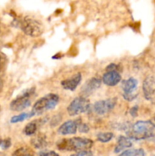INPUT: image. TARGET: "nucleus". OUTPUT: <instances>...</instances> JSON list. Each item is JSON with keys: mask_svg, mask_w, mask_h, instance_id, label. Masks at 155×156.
I'll return each instance as SVG.
<instances>
[{"mask_svg": "<svg viewBox=\"0 0 155 156\" xmlns=\"http://www.w3.org/2000/svg\"><path fill=\"white\" fill-rule=\"evenodd\" d=\"M155 124L150 120H139L127 131L128 136L135 140H146L154 135Z\"/></svg>", "mask_w": 155, "mask_h": 156, "instance_id": "obj_1", "label": "nucleus"}, {"mask_svg": "<svg viewBox=\"0 0 155 156\" xmlns=\"http://www.w3.org/2000/svg\"><path fill=\"white\" fill-rule=\"evenodd\" d=\"M58 149L62 151H84L91 149L93 141L88 138L73 137L71 139H62L56 144Z\"/></svg>", "mask_w": 155, "mask_h": 156, "instance_id": "obj_2", "label": "nucleus"}, {"mask_svg": "<svg viewBox=\"0 0 155 156\" xmlns=\"http://www.w3.org/2000/svg\"><path fill=\"white\" fill-rule=\"evenodd\" d=\"M59 101V98L56 94H48L36 101L32 108L30 114V117L35 115H40L43 113L53 109Z\"/></svg>", "mask_w": 155, "mask_h": 156, "instance_id": "obj_3", "label": "nucleus"}, {"mask_svg": "<svg viewBox=\"0 0 155 156\" xmlns=\"http://www.w3.org/2000/svg\"><path fill=\"white\" fill-rule=\"evenodd\" d=\"M21 30L28 36L32 37H36L40 36L43 31V27L42 24L36 19L31 17H25L18 22Z\"/></svg>", "mask_w": 155, "mask_h": 156, "instance_id": "obj_4", "label": "nucleus"}, {"mask_svg": "<svg viewBox=\"0 0 155 156\" xmlns=\"http://www.w3.org/2000/svg\"><path fill=\"white\" fill-rule=\"evenodd\" d=\"M34 92V87L25 90L21 95L18 96L15 100L11 102L10 109L13 111H21L28 108L31 102L30 98L33 95Z\"/></svg>", "mask_w": 155, "mask_h": 156, "instance_id": "obj_5", "label": "nucleus"}, {"mask_svg": "<svg viewBox=\"0 0 155 156\" xmlns=\"http://www.w3.org/2000/svg\"><path fill=\"white\" fill-rule=\"evenodd\" d=\"M91 108L90 101L84 97L75 98L70 103L67 108L68 114L70 116H76L78 114L85 113L88 111Z\"/></svg>", "mask_w": 155, "mask_h": 156, "instance_id": "obj_6", "label": "nucleus"}, {"mask_svg": "<svg viewBox=\"0 0 155 156\" xmlns=\"http://www.w3.org/2000/svg\"><path fill=\"white\" fill-rule=\"evenodd\" d=\"M138 80L135 78H129L127 80H124L122 82V96L126 101H133L136 98L138 93L136 92V88L138 86Z\"/></svg>", "mask_w": 155, "mask_h": 156, "instance_id": "obj_7", "label": "nucleus"}, {"mask_svg": "<svg viewBox=\"0 0 155 156\" xmlns=\"http://www.w3.org/2000/svg\"><path fill=\"white\" fill-rule=\"evenodd\" d=\"M117 98H115L99 101L94 105V111L99 115H103L112 111L115 108Z\"/></svg>", "mask_w": 155, "mask_h": 156, "instance_id": "obj_8", "label": "nucleus"}, {"mask_svg": "<svg viewBox=\"0 0 155 156\" xmlns=\"http://www.w3.org/2000/svg\"><path fill=\"white\" fill-rule=\"evenodd\" d=\"M142 88L144 98L152 104H155V78L147 76L143 82Z\"/></svg>", "mask_w": 155, "mask_h": 156, "instance_id": "obj_9", "label": "nucleus"}, {"mask_svg": "<svg viewBox=\"0 0 155 156\" xmlns=\"http://www.w3.org/2000/svg\"><path fill=\"white\" fill-rule=\"evenodd\" d=\"M101 79L98 78H91L88 81H87L83 86L81 88V97L88 98V96L91 95V94L94 92L96 90L98 89L101 85Z\"/></svg>", "mask_w": 155, "mask_h": 156, "instance_id": "obj_10", "label": "nucleus"}, {"mask_svg": "<svg viewBox=\"0 0 155 156\" xmlns=\"http://www.w3.org/2000/svg\"><path fill=\"white\" fill-rule=\"evenodd\" d=\"M81 120L79 118L78 120H68L65 122L63 124L61 125L58 129V133L60 135H71V134L76 133L78 129V123Z\"/></svg>", "mask_w": 155, "mask_h": 156, "instance_id": "obj_11", "label": "nucleus"}, {"mask_svg": "<svg viewBox=\"0 0 155 156\" xmlns=\"http://www.w3.org/2000/svg\"><path fill=\"white\" fill-rule=\"evenodd\" d=\"M122 76L119 72L110 71L106 72L102 78L103 83L108 86H115L120 82Z\"/></svg>", "mask_w": 155, "mask_h": 156, "instance_id": "obj_12", "label": "nucleus"}, {"mask_svg": "<svg viewBox=\"0 0 155 156\" xmlns=\"http://www.w3.org/2000/svg\"><path fill=\"white\" fill-rule=\"evenodd\" d=\"M81 74L80 73H76L74 76L68 78V79H65V80L62 81L61 85H62V88L65 90H70V91H73L76 89L78 85L81 81Z\"/></svg>", "mask_w": 155, "mask_h": 156, "instance_id": "obj_13", "label": "nucleus"}, {"mask_svg": "<svg viewBox=\"0 0 155 156\" xmlns=\"http://www.w3.org/2000/svg\"><path fill=\"white\" fill-rule=\"evenodd\" d=\"M48 120V118H43L40 120H33V121L30 122L25 126L24 129V133L27 136H32L36 132L38 129V126L43 125L46 121Z\"/></svg>", "mask_w": 155, "mask_h": 156, "instance_id": "obj_14", "label": "nucleus"}, {"mask_svg": "<svg viewBox=\"0 0 155 156\" xmlns=\"http://www.w3.org/2000/svg\"><path fill=\"white\" fill-rule=\"evenodd\" d=\"M132 146V143L129 138H126V136H120L118 138V141H117V144L114 149V152L115 153H119L127 148H130Z\"/></svg>", "mask_w": 155, "mask_h": 156, "instance_id": "obj_15", "label": "nucleus"}, {"mask_svg": "<svg viewBox=\"0 0 155 156\" xmlns=\"http://www.w3.org/2000/svg\"><path fill=\"white\" fill-rule=\"evenodd\" d=\"M46 136L43 134H40L31 140V145L37 149H43L46 146L47 142L46 140Z\"/></svg>", "mask_w": 155, "mask_h": 156, "instance_id": "obj_16", "label": "nucleus"}, {"mask_svg": "<svg viewBox=\"0 0 155 156\" xmlns=\"http://www.w3.org/2000/svg\"><path fill=\"white\" fill-rule=\"evenodd\" d=\"M145 153L142 149H128L122 152L119 156H144Z\"/></svg>", "mask_w": 155, "mask_h": 156, "instance_id": "obj_17", "label": "nucleus"}, {"mask_svg": "<svg viewBox=\"0 0 155 156\" xmlns=\"http://www.w3.org/2000/svg\"><path fill=\"white\" fill-rule=\"evenodd\" d=\"M113 138V133L110 132L100 133L97 135V139L101 143H107Z\"/></svg>", "mask_w": 155, "mask_h": 156, "instance_id": "obj_18", "label": "nucleus"}, {"mask_svg": "<svg viewBox=\"0 0 155 156\" xmlns=\"http://www.w3.org/2000/svg\"><path fill=\"white\" fill-rule=\"evenodd\" d=\"M12 156H33V153L30 149L22 147L15 151Z\"/></svg>", "mask_w": 155, "mask_h": 156, "instance_id": "obj_19", "label": "nucleus"}, {"mask_svg": "<svg viewBox=\"0 0 155 156\" xmlns=\"http://www.w3.org/2000/svg\"><path fill=\"white\" fill-rule=\"evenodd\" d=\"M8 59L4 54H0V79L2 78L5 72L6 66H7Z\"/></svg>", "mask_w": 155, "mask_h": 156, "instance_id": "obj_20", "label": "nucleus"}, {"mask_svg": "<svg viewBox=\"0 0 155 156\" xmlns=\"http://www.w3.org/2000/svg\"><path fill=\"white\" fill-rule=\"evenodd\" d=\"M30 118V114L29 113H22V114H19V115L14 116L11 118L10 122L12 123H19V122L23 121L25 119Z\"/></svg>", "mask_w": 155, "mask_h": 156, "instance_id": "obj_21", "label": "nucleus"}, {"mask_svg": "<svg viewBox=\"0 0 155 156\" xmlns=\"http://www.w3.org/2000/svg\"><path fill=\"white\" fill-rule=\"evenodd\" d=\"M78 129L80 133H88L90 130V128L86 123H82L81 121H79L78 126Z\"/></svg>", "mask_w": 155, "mask_h": 156, "instance_id": "obj_22", "label": "nucleus"}, {"mask_svg": "<svg viewBox=\"0 0 155 156\" xmlns=\"http://www.w3.org/2000/svg\"><path fill=\"white\" fill-rule=\"evenodd\" d=\"M62 120V116L60 114H57V115H55L54 117L52 118V120H50V126H56L59 124L61 122Z\"/></svg>", "mask_w": 155, "mask_h": 156, "instance_id": "obj_23", "label": "nucleus"}, {"mask_svg": "<svg viewBox=\"0 0 155 156\" xmlns=\"http://www.w3.org/2000/svg\"><path fill=\"white\" fill-rule=\"evenodd\" d=\"M120 69V67L119 65H116V64L114 63H111L109 64V66H107L106 68V72H110V71H116L119 72Z\"/></svg>", "mask_w": 155, "mask_h": 156, "instance_id": "obj_24", "label": "nucleus"}, {"mask_svg": "<svg viewBox=\"0 0 155 156\" xmlns=\"http://www.w3.org/2000/svg\"><path fill=\"white\" fill-rule=\"evenodd\" d=\"M71 156H93L92 152L89 150H84V151H80V152H77V153L71 155Z\"/></svg>", "mask_w": 155, "mask_h": 156, "instance_id": "obj_25", "label": "nucleus"}, {"mask_svg": "<svg viewBox=\"0 0 155 156\" xmlns=\"http://www.w3.org/2000/svg\"><path fill=\"white\" fill-rule=\"evenodd\" d=\"M12 145V142H11L10 139H5V140H2V143L1 145V147L2 149H7Z\"/></svg>", "mask_w": 155, "mask_h": 156, "instance_id": "obj_26", "label": "nucleus"}, {"mask_svg": "<svg viewBox=\"0 0 155 156\" xmlns=\"http://www.w3.org/2000/svg\"><path fill=\"white\" fill-rule=\"evenodd\" d=\"M39 156H59L53 151H43L40 153Z\"/></svg>", "mask_w": 155, "mask_h": 156, "instance_id": "obj_27", "label": "nucleus"}, {"mask_svg": "<svg viewBox=\"0 0 155 156\" xmlns=\"http://www.w3.org/2000/svg\"><path fill=\"white\" fill-rule=\"evenodd\" d=\"M138 106H134L129 111V114L132 117H136L138 116Z\"/></svg>", "mask_w": 155, "mask_h": 156, "instance_id": "obj_28", "label": "nucleus"}, {"mask_svg": "<svg viewBox=\"0 0 155 156\" xmlns=\"http://www.w3.org/2000/svg\"><path fill=\"white\" fill-rule=\"evenodd\" d=\"M2 86H3V82L2 79H0V92H1L2 89Z\"/></svg>", "mask_w": 155, "mask_h": 156, "instance_id": "obj_29", "label": "nucleus"}, {"mask_svg": "<svg viewBox=\"0 0 155 156\" xmlns=\"http://www.w3.org/2000/svg\"><path fill=\"white\" fill-rule=\"evenodd\" d=\"M2 143V140H1V139H0V146H1Z\"/></svg>", "mask_w": 155, "mask_h": 156, "instance_id": "obj_30", "label": "nucleus"}, {"mask_svg": "<svg viewBox=\"0 0 155 156\" xmlns=\"http://www.w3.org/2000/svg\"><path fill=\"white\" fill-rule=\"evenodd\" d=\"M0 156H4V154L2 153V152H0Z\"/></svg>", "mask_w": 155, "mask_h": 156, "instance_id": "obj_31", "label": "nucleus"}, {"mask_svg": "<svg viewBox=\"0 0 155 156\" xmlns=\"http://www.w3.org/2000/svg\"><path fill=\"white\" fill-rule=\"evenodd\" d=\"M154 120H155V115H154Z\"/></svg>", "mask_w": 155, "mask_h": 156, "instance_id": "obj_32", "label": "nucleus"}]
</instances>
